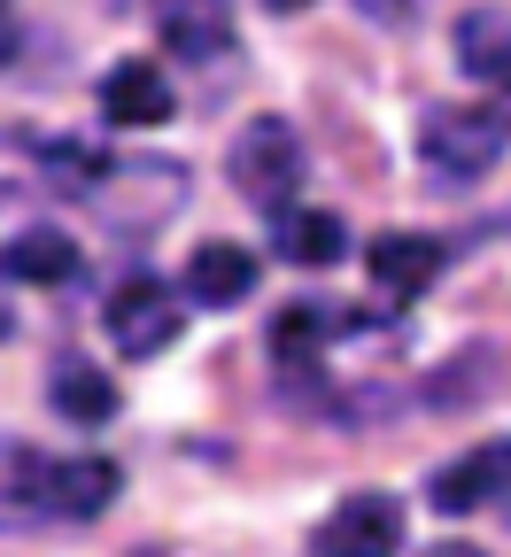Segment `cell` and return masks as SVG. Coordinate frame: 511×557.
<instances>
[{"label": "cell", "instance_id": "d6986e66", "mask_svg": "<svg viewBox=\"0 0 511 557\" xmlns=\"http://www.w3.org/2000/svg\"><path fill=\"white\" fill-rule=\"evenodd\" d=\"M9 341H16V310H9V302H0V348H9Z\"/></svg>", "mask_w": 511, "mask_h": 557}, {"label": "cell", "instance_id": "e0dca14e", "mask_svg": "<svg viewBox=\"0 0 511 557\" xmlns=\"http://www.w3.org/2000/svg\"><path fill=\"white\" fill-rule=\"evenodd\" d=\"M426 557H488V549H473V542H434Z\"/></svg>", "mask_w": 511, "mask_h": 557}, {"label": "cell", "instance_id": "7c38bea8", "mask_svg": "<svg viewBox=\"0 0 511 557\" xmlns=\"http://www.w3.org/2000/svg\"><path fill=\"white\" fill-rule=\"evenodd\" d=\"M47 395H54V410L70 418V426H109L117 418V387H109V372L101 364H86V357H54V372H47Z\"/></svg>", "mask_w": 511, "mask_h": 557}, {"label": "cell", "instance_id": "5bb4252c", "mask_svg": "<svg viewBox=\"0 0 511 557\" xmlns=\"http://www.w3.org/2000/svg\"><path fill=\"white\" fill-rule=\"evenodd\" d=\"M341 248H349V233L333 209H279V256L295 271H326V263H341Z\"/></svg>", "mask_w": 511, "mask_h": 557}, {"label": "cell", "instance_id": "6da1fadb", "mask_svg": "<svg viewBox=\"0 0 511 557\" xmlns=\"http://www.w3.org/2000/svg\"><path fill=\"white\" fill-rule=\"evenodd\" d=\"M117 487H124V472L109 457H32V449H16V465H9V496L39 519H94V511L117 504Z\"/></svg>", "mask_w": 511, "mask_h": 557}, {"label": "cell", "instance_id": "9a60e30c", "mask_svg": "<svg viewBox=\"0 0 511 557\" xmlns=\"http://www.w3.org/2000/svg\"><path fill=\"white\" fill-rule=\"evenodd\" d=\"M458 62H465V78H480V86L511 78V32H503L496 9H465L458 16Z\"/></svg>", "mask_w": 511, "mask_h": 557}, {"label": "cell", "instance_id": "7a4b0ae2", "mask_svg": "<svg viewBox=\"0 0 511 557\" xmlns=\"http://www.w3.org/2000/svg\"><path fill=\"white\" fill-rule=\"evenodd\" d=\"M86 201L101 209V218L124 233H156L171 209L186 201V171L179 163H156V156H109L101 171H94V186H86Z\"/></svg>", "mask_w": 511, "mask_h": 557}, {"label": "cell", "instance_id": "5b68a950", "mask_svg": "<svg viewBox=\"0 0 511 557\" xmlns=\"http://www.w3.org/2000/svg\"><path fill=\"white\" fill-rule=\"evenodd\" d=\"M403 549V504L388 487H356L311 527V557H396Z\"/></svg>", "mask_w": 511, "mask_h": 557}, {"label": "cell", "instance_id": "ba28073f", "mask_svg": "<svg viewBox=\"0 0 511 557\" xmlns=\"http://www.w3.org/2000/svg\"><path fill=\"white\" fill-rule=\"evenodd\" d=\"M256 256L241 248V240H202L194 256H186V302H202V310H233V302H248L256 295Z\"/></svg>", "mask_w": 511, "mask_h": 557}, {"label": "cell", "instance_id": "9c48e42d", "mask_svg": "<svg viewBox=\"0 0 511 557\" xmlns=\"http://www.w3.org/2000/svg\"><path fill=\"white\" fill-rule=\"evenodd\" d=\"M364 271H373V287H388L396 302L426 295L434 278H442V240L426 233H380L373 248H364Z\"/></svg>", "mask_w": 511, "mask_h": 557}, {"label": "cell", "instance_id": "52a82bcc", "mask_svg": "<svg viewBox=\"0 0 511 557\" xmlns=\"http://www.w3.org/2000/svg\"><path fill=\"white\" fill-rule=\"evenodd\" d=\"M503 480H511V442H480V449H465L458 465H442V472L426 480V504L450 511V519H465V511L496 504Z\"/></svg>", "mask_w": 511, "mask_h": 557}, {"label": "cell", "instance_id": "3957f363", "mask_svg": "<svg viewBox=\"0 0 511 557\" xmlns=\"http://www.w3.org/2000/svg\"><path fill=\"white\" fill-rule=\"evenodd\" d=\"M503 124H496V109H458V101H442V109H426L418 116V156H426V171L434 178H488L496 163H503Z\"/></svg>", "mask_w": 511, "mask_h": 557}, {"label": "cell", "instance_id": "ac0fdd59", "mask_svg": "<svg viewBox=\"0 0 511 557\" xmlns=\"http://www.w3.org/2000/svg\"><path fill=\"white\" fill-rule=\"evenodd\" d=\"M16 54V24H9V9H0V62Z\"/></svg>", "mask_w": 511, "mask_h": 557}, {"label": "cell", "instance_id": "277c9868", "mask_svg": "<svg viewBox=\"0 0 511 557\" xmlns=\"http://www.w3.org/2000/svg\"><path fill=\"white\" fill-rule=\"evenodd\" d=\"M233 186L256 201V209H295V186H303V139L287 116H256L241 139H233Z\"/></svg>", "mask_w": 511, "mask_h": 557}, {"label": "cell", "instance_id": "ffe728a7", "mask_svg": "<svg viewBox=\"0 0 511 557\" xmlns=\"http://www.w3.org/2000/svg\"><path fill=\"white\" fill-rule=\"evenodd\" d=\"M271 9H311V0H271Z\"/></svg>", "mask_w": 511, "mask_h": 557}, {"label": "cell", "instance_id": "8992f818", "mask_svg": "<svg viewBox=\"0 0 511 557\" xmlns=\"http://www.w3.org/2000/svg\"><path fill=\"white\" fill-rule=\"evenodd\" d=\"M109 341L124 348V357H156V348H171L179 341V325H186V302L163 287L156 271H132V278H117V295H109Z\"/></svg>", "mask_w": 511, "mask_h": 557}, {"label": "cell", "instance_id": "8fae6325", "mask_svg": "<svg viewBox=\"0 0 511 557\" xmlns=\"http://www.w3.org/2000/svg\"><path fill=\"white\" fill-rule=\"evenodd\" d=\"M101 109H109V124H139V132H148V124H171L179 101H171V78L156 62H117L101 78Z\"/></svg>", "mask_w": 511, "mask_h": 557}, {"label": "cell", "instance_id": "30bf717a", "mask_svg": "<svg viewBox=\"0 0 511 557\" xmlns=\"http://www.w3.org/2000/svg\"><path fill=\"white\" fill-rule=\"evenodd\" d=\"M78 240L62 225H24L9 248H0V278H24V287H70L78 278Z\"/></svg>", "mask_w": 511, "mask_h": 557}, {"label": "cell", "instance_id": "4fadbf2b", "mask_svg": "<svg viewBox=\"0 0 511 557\" xmlns=\"http://www.w3.org/2000/svg\"><path fill=\"white\" fill-rule=\"evenodd\" d=\"M233 39V9L226 0H163V47L186 54V62H209V54H226Z\"/></svg>", "mask_w": 511, "mask_h": 557}, {"label": "cell", "instance_id": "44dd1931", "mask_svg": "<svg viewBox=\"0 0 511 557\" xmlns=\"http://www.w3.org/2000/svg\"><path fill=\"white\" fill-rule=\"evenodd\" d=\"M139 557H156V549H139Z\"/></svg>", "mask_w": 511, "mask_h": 557}, {"label": "cell", "instance_id": "2e32d148", "mask_svg": "<svg viewBox=\"0 0 511 557\" xmlns=\"http://www.w3.org/2000/svg\"><path fill=\"white\" fill-rule=\"evenodd\" d=\"M373 24H411V0H356Z\"/></svg>", "mask_w": 511, "mask_h": 557}]
</instances>
